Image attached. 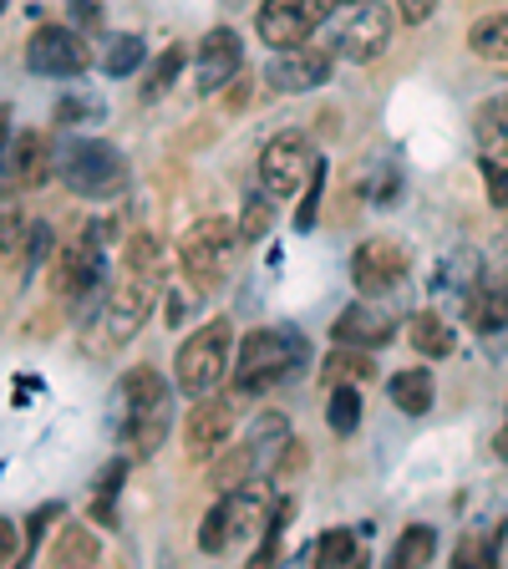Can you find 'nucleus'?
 <instances>
[{"instance_id": "1", "label": "nucleus", "mask_w": 508, "mask_h": 569, "mask_svg": "<svg viewBox=\"0 0 508 569\" xmlns=\"http://www.w3.org/2000/svg\"><path fill=\"white\" fill-rule=\"evenodd\" d=\"M107 422L128 442L138 458H153L168 438V422H173V397H168V381L153 367H132L128 377L112 391V407H107Z\"/></svg>"}, {"instance_id": "2", "label": "nucleus", "mask_w": 508, "mask_h": 569, "mask_svg": "<svg viewBox=\"0 0 508 569\" xmlns=\"http://www.w3.org/2000/svg\"><path fill=\"white\" fill-rule=\"evenodd\" d=\"M310 341L296 326H270V331H255L239 341L235 351V391L239 397H260V391L280 387L285 377H296L306 367Z\"/></svg>"}, {"instance_id": "3", "label": "nucleus", "mask_w": 508, "mask_h": 569, "mask_svg": "<svg viewBox=\"0 0 508 569\" xmlns=\"http://www.w3.org/2000/svg\"><path fill=\"white\" fill-rule=\"evenodd\" d=\"M173 377L178 391L189 397H209L225 377H235V326L229 320H203L193 336L173 351Z\"/></svg>"}, {"instance_id": "4", "label": "nucleus", "mask_w": 508, "mask_h": 569, "mask_svg": "<svg viewBox=\"0 0 508 569\" xmlns=\"http://www.w3.org/2000/svg\"><path fill=\"white\" fill-rule=\"evenodd\" d=\"M239 249H245L239 224H229V219H199V224L183 229V239H178V270H183V280H199L203 290H213V284L225 280L229 264H235Z\"/></svg>"}, {"instance_id": "5", "label": "nucleus", "mask_w": 508, "mask_h": 569, "mask_svg": "<svg viewBox=\"0 0 508 569\" xmlns=\"http://www.w3.org/2000/svg\"><path fill=\"white\" fill-rule=\"evenodd\" d=\"M265 509H270V503H265V488H255V483L235 488V493H219V503L203 513L199 549H203V555H229L239 539L260 533Z\"/></svg>"}, {"instance_id": "6", "label": "nucleus", "mask_w": 508, "mask_h": 569, "mask_svg": "<svg viewBox=\"0 0 508 569\" xmlns=\"http://www.w3.org/2000/svg\"><path fill=\"white\" fill-rule=\"evenodd\" d=\"M336 6H341V0H265L260 11H255V31H260V41L275 51L306 47L310 36L331 21Z\"/></svg>"}, {"instance_id": "7", "label": "nucleus", "mask_w": 508, "mask_h": 569, "mask_svg": "<svg viewBox=\"0 0 508 569\" xmlns=\"http://www.w3.org/2000/svg\"><path fill=\"white\" fill-rule=\"evenodd\" d=\"M57 173L71 193H82V199H107L112 189H122V178H128V163L112 142H77L67 153L57 158Z\"/></svg>"}, {"instance_id": "8", "label": "nucleus", "mask_w": 508, "mask_h": 569, "mask_svg": "<svg viewBox=\"0 0 508 569\" xmlns=\"http://www.w3.org/2000/svg\"><path fill=\"white\" fill-rule=\"evenodd\" d=\"M316 168H320V158H316L306 132H275L260 153V183H265V193H275V199H290Z\"/></svg>"}, {"instance_id": "9", "label": "nucleus", "mask_w": 508, "mask_h": 569, "mask_svg": "<svg viewBox=\"0 0 508 569\" xmlns=\"http://www.w3.org/2000/svg\"><path fill=\"white\" fill-rule=\"evenodd\" d=\"M397 21H402V16L387 11L381 0H361V6H351L346 21L336 26V51H341L346 61H377L381 51L391 47Z\"/></svg>"}, {"instance_id": "10", "label": "nucleus", "mask_w": 508, "mask_h": 569, "mask_svg": "<svg viewBox=\"0 0 508 569\" xmlns=\"http://www.w3.org/2000/svg\"><path fill=\"white\" fill-rule=\"evenodd\" d=\"M102 224H87L77 239L57 249V264H51V284H57V296L77 300V296H92L97 284H102Z\"/></svg>"}, {"instance_id": "11", "label": "nucleus", "mask_w": 508, "mask_h": 569, "mask_svg": "<svg viewBox=\"0 0 508 569\" xmlns=\"http://www.w3.org/2000/svg\"><path fill=\"white\" fill-rule=\"evenodd\" d=\"M92 51L71 26H41V31L26 41V71L31 77H82Z\"/></svg>"}, {"instance_id": "12", "label": "nucleus", "mask_w": 508, "mask_h": 569, "mask_svg": "<svg viewBox=\"0 0 508 569\" xmlns=\"http://www.w3.org/2000/svg\"><path fill=\"white\" fill-rule=\"evenodd\" d=\"M158 284L163 280H148V274H132V270H122L118 280L107 284V341L122 346L138 336V326L148 320V310L158 300Z\"/></svg>"}, {"instance_id": "13", "label": "nucleus", "mask_w": 508, "mask_h": 569, "mask_svg": "<svg viewBox=\"0 0 508 569\" xmlns=\"http://www.w3.org/2000/svg\"><path fill=\"white\" fill-rule=\"evenodd\" d=\"M351 280L367 300L387 296L407 280V244L402 239H367V244L351 254Z\"/></svg>"}, {"instance_id": "14", "label": "nucleus", "mask_w": 508, "mask_h": 569, "mask_svg": "<svg viewBox=\"0 0 508 569\" xmlns=\"http://www.w3.org/2000/svg\"><path fill=\"white\" fill-rule=\"evenodd\" d=\"M239 67H245V47H239V36L229 31V26H219V31H209L199 41V57H193V87H199L203 97L225 92V87L239 77Z\"/></svg>"}, {"instance_id": "15", "label": "nucleus", "mask_w": 508, "mask_h": 569, "mask_svg": "<svg viewBox=\"0 0 508 569\" xmlns=\"http://www.w3.org/2000/svg\"><path fill=\"white\" fill-rule=\"evenodd\" d=\"M265 82H270L275 92H316V87L331 82V51L310 47V41L280 51V61L265 71Z\"/></svg>"}, {"instance_id": "16", "label": "nucleus", "mask_w": 508, "mask_h": 569, "mask_svg": "<svg viewBox=\"0 0 508 569\" xmlns=\"http://www.w3.org/2000/svg\"><path fill=\"white\" fill-rule=\"evenodd\" d=\"M229 432H235V402H199L183 422V442H189V458L209 462L229 448Z\"/></svg>"}, {"instance_id": "17", "label": "nucleus", "mask_w": 508, "mask_h": 569, "mask_svg": "<svg viewBox=\"0 0 508 569\" xmlns=\"http://www.w3.org/2000/svg\"><path fill=\"white\" fill-rule=\"evenodd\" d=\"M331 336L341 346H367V351H377V346H387L391 336H397V320L361 296V306H346L341 316L331 320Z\"/></svg>"}, {"instance_id": "18", "label": "nucleus", "mask_w": 508, "mask_h": 569, "mask_svg": "<svg viewBox=\"0 0 508 569\" xmlns=\"http://www.w3.org/2000/svg\"><path fill=\"white\" fill-rule=\"evenodd\" d=\"M57 173V158H51V142L41 132H21L11 138V178H21V189H36Z\"/></svg>"}, {"instance_id": "19", "label": "nucleus", "mask_w": 508, "mask_h": 569, "mask_svg": "<svg viewBox=\"0 0 508 569\" xmlns=\"http://www.w3.org/2000/svg\"><path fill=\"white\" fill-rule=\"evenodd\" d=\"M255 473H260V458H255V448H249V442H229V448L209 462V488H219V493H235V488H245Z\"/></svg>"}, {"instance_id": "20", "label": "nucleus", "mask_w": 508, "mask_h": 569, "mask_svg": "<svg viewBox=\"0 0 508 569\" xmlns=\"http://www.w3.org/2000/svg\"><path fill=\"white\" fill-rule=\"evenodd\" d=\"M474 138L488 158H508V92L488 97L474 118Z\"/></svg>"}, {"instance_id": "21", "label": "nucleus", "mask_w": 508, "mask_h": 569, "mask_svg": "<svg viewBox=\"0 0 508 569\" xmlns=\"http://www.w3.org/2000/svg\"><path fill=\"white\" fill-rule=\"evenodd\" d=\"M391 402L402 407L407 417H422L427 407H432V397H438V387H432V371L427 367H412V371H397V377L387 381Z\"/></svg>"}, {"instance_id": "22", "label": "nucleus", "mask_w": 508, "mask_h": 569, "mask_svg": "<svg viewBox=\"0 0 508 569\" xmlns=\"http://www.w3.org/2000/svg\"><path fill=\"white\" fill-rule=\"evenodd\" d=\"M412 346L417 356H427V361H442V356L458 351V336H452V320L432 316V310H422V316H412Z\"/></svg>"}, {"instance_id": "23", "label": "nucleus", "mask_w": 508, "mask_h": 569, "mask_svg": "<svg viewBox=\"0 0 508 569\" xmlns=\"http://www.w3.org/2000/svg\"><path fill=\"white\" fill-rule=\"evenodd\" d=\"M249 448H255L265 473H275V462L285 458V448H290V422H285L280 412H265L260 422L249 427Z\"/></svg>"}, {"instance_id": "24", "label": "nucleus", "mask_w": 508, "mask_h": 569, "mask_svg": "<svg viewBox=\"0 0 508 569\" xmlns=\"http://www.w3.org/2000/svg\"><path fill=\"white\" fill-rule=\"evenodd\" d=\"M468 51L484 57L488 67H508V16H484L468 31Z\"/></svg>"}, {"instance_id": "25", "label": "nucleus", "mask_w": 508, "mask_h": 569, "mask_svg": "<svg viewBox=\"0 0 508 569\" xmlns=\"http://www.w3.org/2000/svg\"><path fill=\"white\" fill-rule=\"evenodd\" d=\"M320 377H326V387H346V381H367V377H371V356H367V346H341V341H336V351L326 356V367H320Z\"/></svg>"}, {"instance_id": "26", "label": "nucleus", "mask_w": 508, "mask_h": 569, "mask_svg": "<svg viewBox=\"0 0 508 569\" xmlns=\"http://www.w3.org/2000/svg\"><path fill=\"white\" fill-rule=\"evenodd\" d=\"M122 478H128V458H112L97 473V503H92V523H102V529H118V493H122Z\"/></svg>"}, {"instance_id": "27", "label": "nucleus", "mask_w": 508, "mask_h": 569, "mask_svg": "<svg viewBox=\"0 0 508 569\" xmlns=\"http://www.w3.org/2000/svg\"><path fill=\"white\" fill-rule=\"evenodd\" d=\"M183 61H189V51H183V47H168L163 57L148 67V82H142V102H163V97L173 92V82L183 77Z\"/></svg>"}, {"instance_id": "28", "label": "nucleus", "mask_w": 508, "mask_h": 569, "mask_svg": "<svg viewBox=\"0 0 508 569\" xmlns=\"http://www.w3.org/2000/svg\"><path fill=\"white\" fill-rule=\"evenodd\" d=\"M326 422H331L336 438H351V432H356V422H361V391H356V381H346V387H331Z\"/></svg>"}, {"instance_id": "29", "label": "nucleus", "mask_w": 508, "mask_h": 569, "mask_svg": "<svg viewBox=\"0 0 508 569\" xmlns=\"http://www.w3.org/2000/svg\"><path fill=\"white\" fill-rule=\"evenodd\" d=\"M432 549H438V533L427 529V523H412V529H402V539H397V549H391V565L397 569H417L432 559Z\"/></svg>"}, {"instance_id": "30", "label": "nucleus", "mask_w": 508, "mask_h": 569, "mask_svg": "<svg viewBox=\"0 0 508 569\" xmlns=\"http://www.w3.org/2000/svg\"><path fill=\"white\" fill-rule=\"evenodd\" d=\"M122 270L148 274V280H163V249H158V239L153 234H132L128 254H122Z\"/></svg>"}, {"instance_id": "31", "label": "nucleus", "mask_w": 508, "mask_h": 569, "mask_svg": "<svg viewBox=\"0 0 508 569\" xmlns=\"http://www.w3.org/2000/svg\"><path fill=\"white\" fill-rule=\"evenodd\" d=\"M142 67V36H112L102 51V71L107 77H132Z\"/></svg>"}, {"instance_id": "32", "label": "nucleus", "mask_w": 508, "mask_h": 569, "mask_svg": "<svg viewBox=\"0 0 508 569\" xmlns=\"http://www.w3.org/2000/svg\"><path fill=\"white\" fill-rule=\"evenodd\" d=\"M275 229V193L265 199V193H249L245 199V219H239V234H245V244H255V239H265Z\"/></svg>"}, {"instance_id": "33", "label": "nucleus", "mask_w": 508, "mask_h": 569, "mask_svg": "<svg viewBox=\"0 0 508 569\" xmlns=\"http://www.w3.org/2000/svg\"><path fill=\"white\" fill-rule=\"evenodd\" d=\"M356 559V533L351 529H326L316 539V565L320 569H336V565H351Z\"/></svg>"}, {"instance_id": "34", "label": "nucleus", "mask_w": 508, "mask_h": 569, "mask_svg": "<svg viewBox=\"0 0 508 569\" xmlns=\"http://www.w3.org/2000/svg\"><path fill=\"white\" fill-rule=\"evenodd\" d=\"M51 559H57V565H92V559H97L92 533H87V529H67L57 545H51Z\"/></svg>"}, {"instance_id": "35", "label": "nucleus", "mask_w": 508, "mask_h": 569, "mask_svg": "<svg viewBox=\"0 0 508 569\" xmlns=\"http://www.w3.org/2000/svg\"><path fill=\"white\" fill-rule=\"evenodd\" d=\"M203 296H209V290H203L199 280H189V290H183V284H178L173 296H168V326H183V320H189L193 310L203 306Z\"/></svg>"}, {"instance_id": "36", "label": "nucleus", "mask_w": 508, "mask_h": 569, "mask_svg": "<svg viewBox=\"0 0 508 569\" xmlns=\"http://www.w3.org/2000/svg\"><path fill=\"white\" fill-rule=\"evenodd\" d=\"M484 178H488V199L498 209H508V173H504V158H484Z\"/></svg>"}, {"instance_id": "37", "label": "nucleus", "mask_w": 508, "mask_h": 569, "mask_svg": "<svg viewBox=\"0 0 508 569\" xmlns=\"http://www.w3.org/2000/svg\"><path fill=\"white\" fill-rule=\"evenodd\" d=\"M320 173H326V168H316V173H310V193H306V203H300L296 209V229L300 234H306L310 224H316V199H320Z\"/></svg>"}, {"instance_id": "38", "label": "nucleus", "mask_w": 508, "mask_h": 569, "mask_svg": "<svg viewBox=\"0 0 508 569\" xmlns=\"http://www.w3.org/2000/svg\"><path fill=\"white\" fill-rule=\"evenodd\" d=\"M432 11H438V0H397V16H402L407 26H427Z\"/></svg>"}, {"instance_id": "39", "label": "nucleus", "mask_w": 508, "mask_h": 569, "mask_svg": "<svg viewBox=\"0 0 508 569\" xmlns=\"http://www.w3.org/2000/svg\"><path fill=\"white\" fill-rule=\"evenodd\" d=\"M21 555L26 549H21V539H16V523L6 519L0 523V559H6V565H21Z\"/></svg>"}, {"instance_id": "40", "label": "nucleus", "mask_w": 508, "mask_h": 569, "mask_svg": "<svg viewBox=\"0 0 508 569\" xmlns=\"http://www.w3.org/2000/svg\"><path fill=\"white\" fill-rule=\"evenodd\" d=\"M71 16H77V26H87V31L102 26V6H97V0H71Z\"/></svg>"}, {"instance_id": "41", "label": "nucleus", "mask_w": 508, "mask_h": 569, "mask_svg": "<svg viewBox=\"0 0 508 569\" xmlns=\"http://www.w3.org/2000/svg\"><path fill=\"white\" fill-rule=\"evenodd\" d=\"M87 112H92V102H82V97L57 102V122H87Z\"/></svg>"}, {"instance_id": "42", "label": "nucleus", "mask_w": 508, "mask_h": 569, "mask_svg": "<svg viewBox=\"0 0 508 569\" xmlns=\"http://www.w3.org/2000/svg\"><path fill=\"white\" fill-rule=\"evenodd\" d=\"M47 254H51V229H47V224H36V229H31V264H36V260H47Z\"/></svg>"}, {"instance_id": "43", "label": "nucleus", "mask_w": 508, "mask_h": 569, "mask_svg": "<svg viewBox=\"0 0 508 569\" xmlns=\"http://www.w3.org/2000/svg\"><path fill=\"white\" fill-rule=\"evenodd\" d=\"M341 6H361V0H341Z\"/></svg>"}]
</instances>
